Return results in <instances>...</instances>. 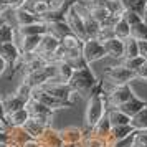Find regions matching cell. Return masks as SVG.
Listing matches in <instances>:
<instances>
[{
    "instance_id": "cell-2",
    "label": "cell",
    "mask_w": 147,
    "mask_h": 147,
    "mask_svg": "<svg viewBox=\"0 0 147 147\" xmlns=\"http://www.w3.org/2000/svg\"><path fill=\"white\" fill-rule=\"evenodd\" d=\"M98 83H99V80L94 76L91 66H88L84 69H76L74 71L73 78L69 81V86H71L73 91L80 93L81 96H88L89 98L93 89L98 86Z\"/></svg>"
},
{
    "instance_id": "cell-9",
    "label": "cell",
    "mask_w": 147,
    "mask_h": 147,
    "mask_svg": "<svg viewBox=\"0 0 147 147\" xmlns=\"http://www.w3.org/2000/svg\"><path fill=\"white\" fill-rule=\"evenodd\" d=\"M32 99H33V101H38V102H41V104H45V106L50 107L53 113H55V111H60V109H65V107H71L68 102L53 98L51 94H48L47 91H43L41 88H33Z\"/></svg>"
},
{
    "instance_id": "cell-48",
    "label": "cell",
    "mask_w": 147,
    "mask_h": 147,
    "mask_svg": "<svg viewBox=\"0 0 147 147\" xmlns=\"http://www.w3.org/2000/svg\"><path fill=\"white\" fill-rule=\"evenodd\" d=\"M5 119H7V111H5V106H3V101L0 99V121L5 122Z\"/></svg>"
},
{
    "instance_id": "cell-29",
    "label": "cell",
    "mask_w": 147,
    "mask_h": 147,
    "mask_svg": "<svg viewBox=\"0 0 147 147\" xmlns=\"http://www.w3.org/2000/svg\"><path fill=\"white\" fill-rule=\"evenodd\" d=\"M15 40H17V27L10 25L8 22H3L0 25V45L13 43Z\"/></svg>"
},
{
    "instance_id": "cell-8",
    "label": "cell",
    "mask_w": 147,
    "mask_h": 147,
    "mask_svg": "<svg viewBox=\"0 0 147 147\" xmlns=\"http://www.w3.org/2000/svg\"><path fill=\"white\" fill-rule=\"evenodd\" d=\"M40 88L43 91H47L48 94H51L53 98H56V99H60V101H65V102H68L69 96L73 93V89H71V86L68 83H58V81H48L45 84H41Z\"/></svg>"
},
{
    "instance_id": "cell-32",
    "label": "cell",
    "mask_w": 147,
    "mask_h": 147,
    "mask_svg": "<svg viewBox=\"0 0 147 147\" xmlns=\"http://www.w3.org/2000/svg\"><path fill=\"white\" fill-rule=\"evenodd\" d=\"M94 136H98V137H102V139H109V136H111V131H113V124H111V121L107 119V117H102V119L93 127V129H89Z\"/></svg>"
},
{
    "instance_id": "cell-7",
    "label": "cell",
    "mask_w": 147,
    "mask_h": 147,
    "mask_svg": "<svg viewBox=\"0 0 147 147\" xmlns=\"http://www.w3.org/2000/svg\"><path fill=\"white\" fill-rule=\"evenodd\" d=\"M124 17L131 23V36L136 38L137 41H146L147 40V22L144 20V17L134 13V12H126Z\"/></svg>"
},
{
    "instance_id": "cell-37",
    "label": "cell",
    "mask_w": 147,
    "mask_h": 147,
    "mask_svg": "<svg viewBox=\"0 0 147 147\" xmlns=\"http://www.w3.org/2000/svg\"><path fill=\"white\" fill-rule=\"evenodd\" d=\"M104 5H106L107 10L114 17H124L127 12L124 3H122V0H104Z\"/></svg>"
},
{
    "instance_id": "cell-42",
    "label": "cell",
    "mask_w": 147,
    "mask_h": 147,
    "mask_svg": "<svg viewBox=\"0 0 147 147\" xmlns=\"http://www.w3.org/2000/svg\"><path fill=\"white\" fill-rule=\"evenodd\" d=\"M134 147H147V129L146 131H136Z\"/></svg>"
},
{
    "instance_id": "cell-47",
    "label": "cell",
    "mask_w": 147,
    "mask_h": 147,
    "mask_svg": "<svg viewBox=\"0 0 147 147\" xmlns=\"http://www.w3.org/2000/svg\"><path fill=\"white\" fill-rule=\"evenodd\" d=\"M8 66H10V65H8V63H7V60L0 56V76H2V74L5 73V69H7Z\"/></svg>"
},
{
    "instance_id": "cell-34",
    "label": "cell",
    "mask_w": 147,
    "mask_h": 147,
    "mask_svg": "<svg viewBox=\"0 0 147 147\" xmlns=\"http://www.w3.org/2000/svg\"><path fill=\"white\" fill-rule=\"evenodd\" d=\"M114 33H116V38L119 40H127L131 36V23L127 22L126 17H121L116 27H114Z\"/></svg>"
},
{
    "instance_id": "cell-25",
    "label": "cell",
    "mask_w": 147,
    "mask_h": 147,
    "mask_svg": "<svg viewBox=\"0 0 147 147\" xmlns=\"http://www.w3.org/2000/svg\"><path fill=\"white\" fill-rule=\"evenodd\" d=\"M74 71H76V69H74L71 65H68L66 61H60V63H56V76H55L53 81L68 83V84H69V81L73 78Z\"/></svg>"
},
{
    "instance_id": "cell-13",
    "label": "cell",
    "mask_w": 147,
    "mask_h": 147,
    "mask_svg": "<svg viewBox=\"0 0 147 147\" xmlns=\"http://www.w3.org/2000/svg\"><path fill=\"white\" fill-rule=\"evenodd\" d=\"M36 140H38L40 147H61L65 144L63 139H61V136H60V131L58 129H53L51 126H48L47 131L41 134Z\"/></svg>"
},
{
    "instance_id": "cell-20",
    "label": "cell",
    "mask_w": 147,
    "mask_h": 147,
    "mask_svg": "<svg viewBox=\"0 0 147 147\" xmlns=\"http://www.w3.org/2000/svg\"><path fill=\"white\" fill-rule=\"evenodd\" d=\"M32 116L28 113L27 106L20 109V111H17V113H12V114H7V119H5V126L8 127H23L27 124V121L30 119Z\"/></svg>"
},
{
    "instance_id": "cell-26",
    "label": "cell",
    "mask_w": 147,
    "mask_h": 147,
    "mask_svg": "<svg viewBox=\"0 0 147 147\" xmlns=\"http://www.w3.org/2000/svg\"><path fill=\"white\" fill-rule=\"evenodd\" d=\"M48 28L45 22H36L33 25H28V27H20L17 28V35L18 36H33V35H47Z\"/></svg>"
},
{
    "instance_id": "cell-23",
    "label": "cell",
    "mask_w": 147,
    "mask_h": 147,
    "mask_svg": "<svg viewBox=\"0 0 147 147\" xmlns=\"http://www.w3.org/2000/svg\"><path fill=\"white\" fill-rule=\"evenodd\" d=\"M13 20H15V27H28V25H33L36 22H40L38 17H35L33 13L27 12L25 8H18V10H13Z\"/></svg>"
},
{
    "instance_id": "cell-38",
    "label": "cell",
    "mask_w": 147,
    "mask_h": 147,
    "mask_svg": "<svg viewBox=\"0 0 147 147\" xmlns=\"http://www.w3.org/2000/svg\"><path fill=\"white\" fill-rule=\"evenodd\" d=\"M131 126L136 131H146L147 129V106L140 111L139 114H136L132 119H131Z\"/></svg>"
},
{
    "instance_id": "cell-44",
    "label": "cell",
    "mask_w": 147,
    "mask_h": 147,
    "mask_svg": "<svg viewBox=\"0 0 147 147\" xmlns=\"http://www.w3.org/2000/svg\"><path fill=\"white\" fill-rule=\"evenodd\" d=\"M3 2L8 5L10 10H18V8H22L23 5H25L27 0H3Z\"/></svg>"
},
{
    "instance_id": "cell-40",
    "label": "cell",
    "mask_w": 147,
    "mask_h": 147,
    "mask_svg": "<svg viewBox=\"0 0 147 147\" xmlns=\"http://www.w3.org/2000/svg\"><path fill=\"white\" fill-rule=\"evenodd\" d=\"M144 61H146V60H144L142 56H136V58H122L119 63H121V65H124L126 68H129L131 71L137 73V69L144 65Z\"/></svg>"
},
{
    "instance_id": "cell-51",
    "label": "cell",
    "mask_w": 147,
    "mask_h": 147,
    "mask_svg": "<svg viewBox=\"0 0 147 147\" xmlns=\"http://www.w3.org/2000/svg\"><path fill=\"white\" fill-rule=\"evenodd\" d=\"M0 147H10L8 144H0Z\"/></svg>"
},
{
    "instance_id": "cell-46",
    "label": "cell",
    "mask_w": 147,
    "mask_h": 147,
    "mask_svg": "<svg viewBox=\"0 0 147 147\" xmlns=\"http://www.w3.org/2000/svg\"><path fill=\"white\" fill-rule=\"evenodd\" d=\"M139 55L147 61V40L146 41H139Z\"/></svg>"
},
{
    "instance_id": "cell-21",
    "label": "cell",
    "mask_w": 147,
    "mask_h": 147,
    "mask_svg": "<svg viewBox=\"0 0 147 147\" xmlns=\"http://www.w3.org/2000/svg\"><path fill=\"white\" fill-rule=\"evenodd\" d=\"M48 126H51V124H48V122L38 119V117H30V119L27 121V124L23 126V129H25V131L33 137V139H38L41 134L47 131Z\"/></svg>"
},
{
    "instance_id": "cell-19",
    "label": "cell",
    "mask_w": 147,
    "mask_h": 147,
    "mask_svg": "<svg viewBox=\"0 0 147 147\" xmlns=\"http://www.w3.org/2000/svg\"><path fill=\"white\" fill-rule=\"evenodd\" d=\"M63 61H66L68 65H71L74 69H84V68L91 66V65H88L86 58L83 55V50H78V51H65L63 50Z\"/></svg>"
},
{
    "instance_id": "cell-15",
    "label": "cell",
    "mask_w": 147,
    "mask_h": 147,
    "mask_svg": "<svg viewBox=\"0 0 147 147\" xmlns=\"http://www.w3.org/2000/svg\"><path fill=\"white\" fill-rule=\"evenodd\" d=\"M41 38H43V35H33V36H18L17 35L15 43L18 45L22 53H36L41 43Z\"/></svg>"
},
{
    "instance_id": "cell-5",
    "label": "cell",
    "mask_w": 147,
    "mask_h": 147,
    "mask_svg": "<svg viewBox=\"0 0 147 147\" xmlns=\"http://www.w3.org/2000/svg\"><path fill=\"white\" fill-rule=\"evenodd\" d=\"M65 22H66V25L69 27V30H71V33L73 35H76V36L81 38L83 41L88 40L84 20H83L81 15H78V12H76L73 7H69L66 12H65Z\"/></svg>"
},
{
    "instance_id": "cell-3",
    "label": "cell",
    "mask_w": 147,
    "mask_h": 147,
    "mask_svg": "<svg viewBox=\"0 0 147 147\" xmlns=\"http://www.w3.org/2000/svg\"><path fill=\"white\" fill-rule=\"evenodd\" d=\"M102 78L111 86H124V84H131V81L137 80L136 73L131 71L129 68H126L124 65H121V63H117L116 66H109L104 71Z\"/></svg>"
},
{
    "instance_id": "cell-35",
    "label": "cell",
    "mask_w": 147,
    "mask_h": 147,
    "mask_svg": "<svg viewBox=\"0 0 147 147\" xmlns=\"http://www.w3.org/2000/svg\"><path fill=\"white\" fill-rule=\"evenodd\" d=\"M122 3L127 12H134L140 17H144L147 10V0H122Z\"/></svg>"
},
{
    "instance_id": "cell-22",
    "label": "cell",
    "mask_w": 147,
    "mask_h": 147,
    "mask_svg": "<svg viewBox=\"0 0 147 147\" xmlns=\"http://www.w3.org/2000/svg\"><path fill=\"white\" fill-rule=\"evenodd\" d=\"M47 28H48V33L53 35L55 38H58V40H63L65 36L71 33V30L69 27L66 25V22L65 20H53V22H48L47 23Z\"/></svg>"
},
{
    "instance_id": "cell-30",
    "label": "cell",
    "mask_w": 147,
    "mask_h": 147,
    "mask_svg": "<svg viewBox=\"0 0 147 147\" xmlns=\"http://www.w3.org/2000/svg\"><path fill=\"white\" fill-rule=\"evenodd\" d=\"M109 146H111V144H109V140L94 136L89 129L86 131L84 139H83V142L80 144V147H109Z\"/></svg>"
},
{
    "instance_id": "cell-12",
    "label": "cell",
    "mask_w": 147,
    "mask_h": 147,
    "mask_svg": "<svg viewBox=\"0 0 147 147\" xmlns=\"http://www.w3.org/2000/svg\"><path fill=\"white\" fill-rule=\"evenodd\" d=\"M84 134L86 131H83L78 126H66L60 129V136L65 144H73V146H80L83 139H84Z\"/></svg>"
},
{
    "instance_id": "cell-11",
    "label": "cell",
    "mask_w": 147,
    "mask_h": 147,
    "mask_svg": "<svg viewBox=\"0 0 147 147\" xmlns=\"http://www.w3.org/2000/svg\"><path fill=\"white\" fill-rule=\"evenodd\" d=\"M27 109H28V113H30L32 117H38V119L45 121V122H48V124H51V117H53L55 113L50 109V107L45 106V104H41V102H38V101L30 99L27 102Z\"/></svg>"
},
{
    "instance_id": "cell-49",
    "label": "cell",
    "mask_w": 147,
    "mask_h": 147,
    "mask_svg": "<svg viewBox=\"0 0 147 147\" xmlns=\"http://www.w3.org/2000/svg\"><path fill=\"white\" fill-rule=\"evenodd\" d=\"M0 144H8V132L0 131Z\"/></svg>"
},
{
    "instance_id": "cell-27",
    "label": "cell",
    "mask_w": 147,
    "mask_h": 147,
    "mask_svg": "<svg viewBox=\"0 0 147 147\" xmlns=\"http://www.w3.org/2000/svg\"><path fill=\"white\" fill-rule=\"evenodd\" d=\"M106 117L111 121L113 127H116V126H129V124H131V117H129L127 114L122 113L119 107H109Z\"/></svg>"
},
{
    "instance_id": "cell-45",
    "label": "cell",
    "mask_w": 147,
    "mask_h": 147,
    "mask_svg": "<svg viewBox=\"0 0 147 147\" xmlns=\"http://www.w3.org/2000/svg\"><path fill=\"white\" fill-rule=\"evenodd\" d=\"M136 78L140 81H146L147 83V61H144V65L137 69V73H136Z\"/></svg>"
},
{
    "instance_id": "cell-10",
    "label": "cell",
    "mask_w": 147,
    "mask_h": 147,
    "mask_svg": "<svg viewBox=\"0 0 147 147\" xmlns=\"http://www.w3.org/2000/svg\"><path fill=\"white\" fill-rule=\"evenodd\" d=\"M61 48V41L58 38H55L53 35H43V38H41V43L40 47H38V51L36 53L41 55L43 58H47L48 61L53 60V56L58 53V50Z\"/></svg>"
},
{
    "instance_id": "cell-50",
    "label": "cell",
    "mask_w": 147,
    "mask_h": 147,
    "mask_svg": "<svg viewBox=\"0 0 147 147\" xmlns=\"http://www.w3.org/2000/svg\"><path fill=\"white\" fill-rule=\"evenodd\" d=\"M61 147H80V146H73V144H63Z\"/></svg>"
},
{
    "instance_id": "cell-36",
    "label": "cell",
    "mask_w": 147,
    "mask_h": 147,
    "mask_svg": "<svg viewBox=\"0 0 147 147\" xmlns=\"http://www.w3.org/2000/svg\"><path fill=\"white\" fill-rule=\"evenodd\" d=\"M140 56L139 55V41L129 36L127 40H124V58H136Z\"/></svg>"
},
{
    "instance_id": "cell-14",
    "label": "cell",
    "mask_w": 147,
    "mask_h": 147,
    "mask_svg": "<svg viewBox=\"0 0 147 147\" xmlns=\"http://www.w3.org/2000/svg\"><path fill=\"white\" fill-rule=\"evenodd\" d=\"M7 132H8V146L10 147H23L28 140L33 139L23 127H8Z\"/></svg>"
},
{
    "instance_id": "cell-52",
    "label": "cell",
    "mask_w": 147,
    "mask_h": 147,
    "mask_svg": "<svg viewBox=\"0 0 147 147\" xmlns=\"http://www.w3.org/2000/svg\"><path fill=\"white\" fill-rule=\"evenodd\" d=\"M144 20L147 22V10H146V13H144Z\"/></svg>"
},
{
    "instance_id": "cell-6",
    "label": "cell",
    "mask_w": 147,
    "mask_h": 147,
    "mask_svg": "<svg viewBox=\"0 0 147 147\" xmlns=\"http://www.w3.org/2000/svg\"><path fill=\"white\" fill-rule=\"evenodd\" d=\"M83 55L86 58L88 65H93L96 61L102 60L106 55V50H104V45L98 41L96 38H88L84 43H83Z\"/></svg>"
},
{
    "instance_id": "cell-24",
    "label": "cell",
    "mask_w": 147,
    "mask_h": 147,
    "mask_svg": "<svg viewBox=\"0 0 147 147\" xmlns=\"http://www.w3.org/2000/svg\"><path fill=\"white\" fill-rule=\"evenodd\" d=\"M147 106V102L144 99H140L139 96H134L132 99L131 101H127L126 104H122V106L119 107L121 111H122V113L124 114H127V116H129V117H131V119H132L134 116H136V114H139L140 111H142V109H144V107Z\"/></svg>"
},
{
    "instance_id": "cell-28",
    "label": "cell",
    "mask_w": 147,
    "mask_h": 147,
    "mask_svg": "<svg viewBox=\"0 0 147 147\" xmlns=\"http://www.w3.org/2000/svg\"><path fill=\"white\" fill-rule=\"evenodd\" d=\"M2 101H3V106H5V111H7V114L17 113V111H20V109H23V107L27 106V102H25V101H22L15 93L5 96Z\"/></svg>"
},
{
    "instance_id": "cell-1",
    "label": "cell",
    "mask_w": 147,
    "mask_h": 147,
    "mask_svg": "<svg viewBox=\"0 0 147 147\" xmlns=\"http://www.w3.org/2000/svg\"><path fill=\"white\" fill-rule=\"evenodd\" d=\"M107 101H106V91L102 93L91 94L86 102V111H84V121H86L88 129H93L102 117L107 114Z\"/></svg>"
},
{
    "instance_id": "cell-33",
    "label": "cell",
    "mask_w": 147,
    "mask_h": 147,
    "mask_svg": "<svg viewBox=\"0 0 147 147\" xmlns=\"http://www.w3.org/2000/svg\"><path fill=\"white\" fill-rule=\"evenodd\" d=\"M83 43L84 41L81 40V38H78L73 33H69L68 36H65L61 40V48L65 51H78V50H83Z\"/></svg>"
},
{
    "instance_id": "cell-39",
    "label": "cell",
    "mask_w": 147,
    "mask_h": 147,
    "mask_svg": "<svg viewBox=\"0 0 147 147\" xmlns=\"http://www.w3.org/2000/svg\"><path fill=\"white\" fill-rule=\"evenodd\" d=\"M15 94L20 98L22 101H25V102H28V101L32 99V94H33V88L30 86V84H27V83H23L22 81L20 84L17 86V89H15Z\"/></svg>"
},
{
    "instance_id": "cell-17",
    "label": "cell",
    "mask_w": 147,
    "mask_h": 147,
    "mask_svg": "<svg viewBox=\"0 0 147 147\" xmlns=\"http://www.w3.org/2000/svg\"><path fill=\"white\" fill-rule=\"evenodd\" d=\"M22 8H25L27 12L33 13L35 17H38L40 20H41L43 15H47L48 12H51V5H50L48 0H27L25 5Z\"/></svg>"
},
{
    "instance_id": "cell-31",
    "label": "cell",
    "mask_w": 147,
    "mask_h": 147,
    "mask_svg": "<svg viewBox=\"0 0 147 147\" xmlns=\"http://www.w3.org/2000/svg\"><path fill=\"white\" fill-rule=\"evenodd\" d=\"M136 132V129H134L131 124L129 126H116L113 127V131H111V136H109V144H113V142H117V140H122L126 139V137H129L131 134Z\"/></svg>"
},
{
    "instance_id": "cell-4",
    "label": "cell",
    "mask_w": 147,
    "mask_h": 147,
    "mask_svg": "<svg viewBox=\"0 0 147 147\" xmlns=\"http://www.w3.org/2000/svg\"><path fill=\"white\" fill-rule=\"evenodd\" d=\"M134 96L137 94L134 93V89L131 84H124V86H111L109 91H106V101L109 107H121L122 104H126L127 101H131Z\"/></svg>"
},
{
    "instance_id": "cell-18",
    "label": "cell",
    "mask_w": 147,
    "mask_h": 147,
    "mask_svg": "<svg viewBox=\"0 0 147 147\" xmlns=\"http://www.w3.org/2000/svg\"><path fill=\"white\" fill-rule=\"evenodd\" d=\"M104 45V50H106V55L113 60L121 61L124 58V40H119V38H111L102 43Z\"/></svg>"
},
{
    "instance_id": "cell-43",
    "label": "cell",
    "mask_w": 147,
    "mask_h": 147,
    "mask_svg": "<svg viewBox=\"0 0 147 147\" xmlns=\"http://www.w3.org/2000/svg\"><path fill=\"white\" fill-rule=\"evenodd\" d=\"M134 140H136V132L131 134V136L126 137V139L117 140V142H113L109 147H134Z\"/></svg>"
},
{
    "instance_id": "cell-16",
    "label": "cell",
    "mask_w": 147,
    "mask_h": 147,
    "mask_svg": "<svg viewBox=\"0 0 147 147\" xmlns=\"http://www.w3.org/2000/svg\"><path fill=\"white\" fill-rule=\"evenodd\" d=\"M0 56L5 58L8 65L13 68L15 65L18 63V60H20L22 51H20V48H18V45H17L15 41L13 43H3V45H0Z\"/></svg>"
},
{
    "instance_id": "cell-41",
    "label": "cell",
    "mask_w": 147,
    "mask_h": 147,
    "mask_svg": "<svg viewBox=\"0 0 147 147\" xmlns=\"http://www.w3.org/2000/svg\"><path fill=\"white\" fill-rule=\"evenodd\" d=\"M111 38H116V33H114V27H106V25H101L99 32L96 35V40L104 43V41L111 40Z\"/></svg>"
}]
</instances>
